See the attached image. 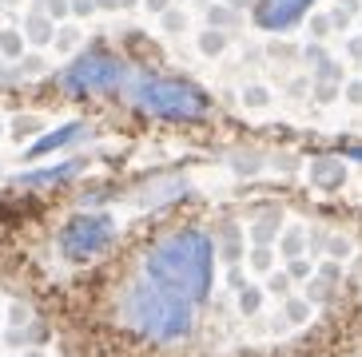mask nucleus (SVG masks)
I'll use <instances>...</instances> for the list:
<instances>
[{
	"label": "nucleus",
	"instance_id": "2",
	"mask_svg": "<svg viewBox=\"0 0 362 357\" xmlns=\"http://www.w3.org/2000/svg\"><path fill=\"white\" fill-rule=\"evenodd\" d=\"M132 99L139 107H148L156 116H171V119H195L207 111V95L199 87L183 84V80H144L132 87Z\"/></svg>",
	"mask_w": 362,
	"mask_h": 357
},
{
	"label": "nucleus",
	"instance_id": "5",
	"mask_svg": "<svg viewBox=\"0 0 362 357\" xmlns=\"http://www.w3.org/2000/svg\"><path fill=\"white\" fill-rule=\"evenodd\" d=\"M310 4H315V0H263V4H259V24H263V28H287V24H295Z\"/></svg>",
	"mask_w": 362,
	"mask_h": 357
},
{
	"label": "nucleus",
	"instance_id": "4",
	"mask_svg": "<svg viewBox=\"0 0 362 357\" xmlns=\"http://www.w3.org/2000/svg\"><path fill=\"white\" fill-rule=\"evenodd\" d=\"M119 63L112 60V56H84V60L76 63L72 72H68V87H76V92H84V87H112L119 80Z\"/></svg>",
	"mask_w": 362,
	"mask_h": 357
},
{
	"label": "nucleus",
	"instance_id": "3",
	"mask_svg": "<svg viewBox=\"0 0 362 357\" xmlns=\"http://www.w3.org/2000/svg\"><path fill=\"white\" fill-rule=\"evenodd\" d=\"M107 238H112V226H107V219H100V214H80V219H72L64 226V238H60V246H64L68 258H92V254H100L107 246Z\"/></svg>",
	"mask_w": 362,
	"mask_h": 357
},
{
	"label": "nucleus",
	"instance_id": "1",
	"mask_svg": "<svg viewBox=\"0 0 362 357\" xmlns=\"http://www.w3.org/2000/svg\"><path fill=\"white\" fill-rule=\"evenodd\" d=\"M207 290H211V238L199 231H180L144 258V274L124 298V317L156 341H175L192 329Z\"/></svg>",
	"mask_w": 362,
	"mask_h": 357
}]
</instances>
